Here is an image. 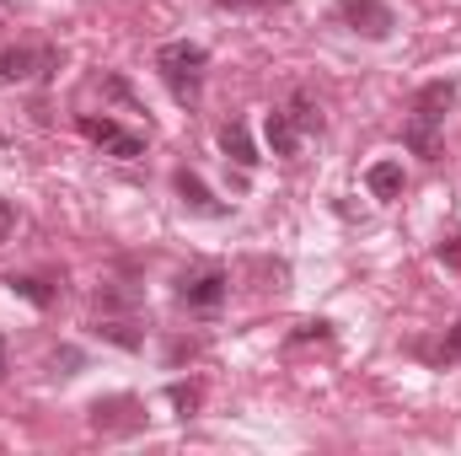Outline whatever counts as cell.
<instances>
[{
    "label": "cell",
    "mask_w": 461,
    "mask_h": 456,
    "mask_svg": "<svg viewBox=\"0 0 461 456\" xmlns=\"http://www.w3.org/2000/svg\"><path fill=\"white\" fill-rule=\"evenodd\" d=\"M451 108H456V81H429V87H419L413 114L402 123V140H408L413 156H424V161L440 156V123H446Z\"/></svg>",
    "instance_id": "cell-1"
},
{
    "label": "cell",
    "mask_w": 461,
    "mask_h": 456,
    "mask_svg": "<svg viewBox=\"0 0 461 456\" xmlns=\"http://www.w3.org/2000/svg\"><path fill=\"white\" fill-rule=\"evenodd\" d=\"M204 65H210V49H204V43H188V38L156 49V76L172 87L177 103H194V97H199V76H204Z\"/></svg>",
    "instance_id": "cell-2"
},
{
    "label": "cell",
    "mask_w": 461,
    "mask_h": 456,
    "mask_svg": "<svg viewBox=\"0 0 461 456\" xmlns=\"http://www.w3.org/2000/svg\"><path fill=\"white\" fill-rule=\"evenodd\" d=\"M81 134L92 140V145H103L108 156L118 161H134V156H145V140L140 134H129L118 118H97V114H81Z\"/></svg>",
    "instance_id": "cell-3"
},
{
    "label": "cell",
    "mask_w": 461,
    "mask_h": 456,
    "mask_svg": "<svg viewBox=\"0 0 461 456\" xmlns=\"http://www.w3.org/2000/svg\"><path fill=\"white\" fill-rule=\"evenodd\" d=\"M339 22H348L354 32H365V38H392V27H397V16H392V5L386 0H344L339 5Z\"/></svg>",
    "instance_id": "cell-4"
},
{
    "label": "cell",
    "mask_w": 461,
    "mask_h": 456,
    "mask_svg": "<svg viewBox=\"0 0 461 456\" xmlns=\"http://www.w3.org/2000/svg\"><path fill=\"white\" fill-rule=\"evenodd\" d=\"M54 70V49H5L0 54V76L5 81H32V76H49Z\"/></svg>",
    "instance_id": "cell-5"
},
{
    "label": "cell",
    "mask_w": 461,
    "mask_h": 456,
    "mask_svg": "<svg viewBox=\"0 0 461 456\" xmlns=\"http://www.w3.org/2000/svg\"><path fill=\"white\" fill-rule=\"evenodd\" d=\"M226 274H199V279H183V306H194V312H215L221 301H226Z\"/></svg>",
    "instance_id": "cell-6"
},
{
    "label": "cell",
    "mask_w": 461,
    "mask_h": 456,
    "mask_svg": "<svg viewBox=\"0 0 461 456\" xmlns=\"http://www.w3.org/2000/svg\"><path fill=\"white\" fill-rule=\"evenodd\" d=\"M263 134H268V150H274V156H295V150H301V129H295V118L285 114V108L268 114Z\"/></svg>",
    "instance_id": "cell-7"
},
{
    "label": "cell",
    "mask_w": 461,
    "mask_h": 456,
    "mask_svg": "<svg viewBox=\"0 0 461 456\" xmlns=\"http://www.w3.org/2000/svg\"><path fill=\"white\" fill-rule=\"evenodd\" d=\"M92 424H97V430H134V424H140V403H134V397L97 403V408H92Z\"/></svg>",
    "instance_id": "cell-8"
},
{
    "label": "cell",
    "mask_w": 461,
    "mask_h": 456,
    "mask_svg": "<svg viewBox=\"0 0 461 456\" xmlns=\"http://www.w3.org/2000/svg\"><path fill=\"white\" fill-rule=\"evenodd\" d=\"M221 150H226L236 167H258V145H252V134H247L241 118H230L226 129H221Z\"/></svg>",
    "instance_id": "cell-9"
},
{
    "label": "cell",
    "mask_w": 461,
    "mask_h": 456,
    "mask_svg": "<svg viewBox=\"0 0 461 456\" xmlns=\"http://www.w3.org/2000/svg\"><path fill=\"white\" fill-rule=\"evenodd\" d=\"M365 188H370L375 199H402V167H397V161H375V167L365 172Z\"/></svg>",
    "instance_id": "cell-10"
},
{
    "label": "cell",
    "mask_w": 461,
    "mask_h": 456,
    "mask_svg": "<svg viewBox=\"0 0 461 456\" xmlns=\"http://www.w3.org/2000/svg\"><path fill=\"white\" fill-rule=\"evenodd\" d=\"M172 183H177V194H183V205H188V210H199V215H226V205H215V199H210V188H204L194 172H177Z\"/></svg>",
    "instance_id": "cell-11"
},
{
    "label": "cell",
    "mask_w": 461,
    "mask_h": 456,
    "mask_svg": "<svg viewBox=\"0 0 461 456\" xmlns=\"http://www.w3.org/2000/svg\"><path fill=\"white\" fill-rule=\"evenodd\" d=\"M285 114L295 118V129H301V134H322V108H317V103H312L306 92H295Z\"/></svg>",
    "instance_id": "cell-12"
},
{
    "label": "cell",
    "mask_w": 461,
    "mask_h": 456,
    "mask_svg": "<svg viewBox=\"0 0 461 456\" xmlns=\"http://www.w3.org/2000/svg\"><path fill=\"white\" fill-rule=\"evenodd\" d=\"M167 403H172V408L188 419V414L199 408V387H167Z\"/></svg>",
    "instance_id": "cell-13"
},
{
    "label": "cell",
    "mask_w": 461,
    "mask_h": 456,
    "mask_svg": "<svg viewBox=\"0 0 461 456\" xmlns=\"http://www.w3.org/2000/svg\"><path fill=\"white\" fill-rule=\"evenodd\" d=\"M5 285H11V290H16V296H27V301H32V306H49V290H43V285H38V279H16V274H11V279H5Z\"/></svg>",
    "instance_id": "cell-14"
},
{
    "label": "cell",
    "mask_w": 461,
    "mask_h": 456,
    "mask_svg": "<svg viewBox=\"0 0 461 456\" xmlns=\"http://www.w3.org/2000/svg\"><path fill=\"white\" fill-rule=\"evenodd\" d=\"M97 333L113 339L118 349H134V343H140V333H129V323H97Z\"/></svg>",
    "instance_id": "cell-15"
},
{
    "label": "cell",
    "mask_w": 461,
    "mask_h": 456,
    "mask_svg": "<svg viewBox=\"0 0 461 456\" xmlns=\"http://www.w3.org/2000/svg\"><path fill=\"white\" fill-rule=\"evenodd\" d=\"M446 360H456V365H461V323L446 333Z\"/></svg>",
    "instance_id": "cell-16"
},
{
    "label": "cell",
    "mask_w": 461,
    "mask_h": 456,
    "mask_svg": "<svg viewBox=\"0 0 461 456\" xmlns=\"http://www.w3.org/2000/svg\"><path fill=\"white\" fill-rule=\"evenodd\" d=\"M11 226H16V215H11V205L0 199V247H5V236H11Z\"/></svg>",
    "instance_id": "cell-17"
},
{
    "label": "cell",
    "mask_w": 461,
    "mask_h": 456,
    "mask_svg": "<svg viewBox=\"0 0 461 456\" xmlns=\"http://www.w3.org/2000/svg\"><path fill=\"white\" fill-rule=\"evenodd\" d=\"M295 339H328V323H301V333Z\"/></svg>",
    "instance_id": "cell-18"
},
{
    "label": "cell",
    "mask_w": 461,
    "mask_h": 456,
    "mask_svg": "<svg viewBox=\"0 0 461 456\" xmlns=\"http://www.w3.org/2000/svg\"><path fill=\"white\" fill-rule=\"evenodd\" d=\"M221 5H279V0H221Z\"/></svg>",
    "instance_id": "cell-19"
},
{
    "label": "cell",
    "mask_w": 461,
    "mask_h": 456,
    "mask_svg": "<svg viewBox=\"0 0 461 456\" xmlns=\"http://www.w3.org/2000/svg\"><path fill=\"white\" fill-rule=\"evenodd\" d=\"M0 376H5V339H0Z\"/></svg>",
    "instance_id": "cell-20"
},
{
    "label": "cell",
    "mask_w": 461,
    "mask_h": 456,
    "mask_svg": "<svg viewBox=\"0 0 461 456\" xmlns=\"http://www.w3.org/2000/svg\"><path fill=\"white\" fill-rule=\"evenodd\" d=\"M0 5H22V0H0Z\"/></svg>",
    "instance_id": "cell-21"
}]
</instances>
